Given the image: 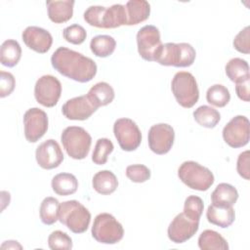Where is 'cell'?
<instances>
[{"instance_id": "cell-32", "label": "cell", "mask_w": 250, "mask_h": 250, "mask_svg": "<svg viewBox=\"0 0 250 250\" xmlns=\"http://www.w3.org/2000/svg\"><path fill=\"white\" fill-rule=\"evenodd\" d=\"M206 100L207 102L217 107L226 106L229 100L230 94L227 87L222 84H214L208 88L206 92Z\"/></svg>"}, {"instance_id": "cell-28", "label": "cell", "mask_w": 250, "mask_h": 250, "mask_svg": "<svg viewBox=\"0 0 250 250\" xmlns=\"http://www.w3.org/2000/svg\"><path fill=\"white\" fill-rule=\"evenodd\" d=\"M198 246L202 250H228V241L217 231L205 229L198 237Z\"/></svg>"}, {"instance_id": "cell-40", "label": "cell", "mask_w": 250, "mask_h": 250, "mask_svg": "<svg viewBox=\"0 0 250 250\" xmlns=\"http://www.w3.org/2000/svg\"><path fill=\"white\" fill-rule=\"evenodd\" d=\"M249 160H250V152L249 150H245L238 155L237 162H236V170L240 177L245 180L250 179V167H249Z\"/></svg>"}, {"instance_id": "cell-13", "label": "cell", "mask_w": 250, "mask_h": 250, "mask_svg": "<svg viewBox=\"0 0 250 250\" xmlns=\"http://www.w3.org/2000/svg\"><path fill=\"white\" fill-rule=\"evenodd\" d=\"M175 140V132L167 123L154 124L149 128L147 142L150 150L162 155L170 151Z\"/></svg>"}, {"instance_id": "cell-24", "label": "cell", "mask_w": 250, "mask_h": 250, "mask_svg": "<svg viewBox=\"0 0 250 250\" xmlns=\"http://www.w3.org/2000/svg\"><path fill=\"white\" fill-rule=\"evenodd\" d=\"M51 185L54 192L61 196L73 194L78 188V181L76 177L70 173L57 174L53 177Z\"/></svg>"}, {"instance_id": "cell-26", "label": "cell", "mask_w": 250, "mask_h": 250, "mask_svg": "<svg viewBox=\"0 0 250 250\" xmlns=\"http://www.w3.org/2000/svg\"><path fill=\"white\" fill-rule=\"evenodd\" d=\"M21 58V48L14 39L5 40L0 48V62L3 65L13 67L18 64Z\"/></svg>"}, {"instance_id": "cell-9", "label": "cell", "mask_w": 250, "mask_h": 250, "mask_svg": "<svg viewBox=\"0 0 250 250\" xmlns=\"http://www.w3.org/2000/svg\"><path fill=\"white\" fill-rule=\"evenodd\" d=\"M136 38L139 55L145 61L156 62L163 46L159 29L151 24L145 25L139 29Z\"/></svg>"}, {"instance_id": "cell-39", "label": "cell", "mask_w": 250, "mask_h": 250, "mask_svg": "<svg viewBox=\"0 0 250 250\" xmlns=\"http://www.w3.org/2000/svg\"><path fill=\"white\" fill-rule=\"evenodd\" d=\"M16 80L12 73L1 70L0 71V97L5 98L11 95L15 89Z\"/></svg>"}, {"instance_id": "cell-25", "label": "cell", "mask_w": 250, "mask_h": 250, "mask_svg": "<svg viewBox=\"0 0 250 250\" xmlns=\"http://www.w3.org/2000/svg\"><path fill=\"white\" fill-rule=\"evenodd\" d=\"M87 96L97 107H100L110 104L114 100L115 94L108 83L98 82L90 88Z\"/></svg>"}, {"instance_id": "cell-20", "label": "cell", "mask_w": 250, "mask_h": 250, "mask_svg": "<svg viewBox=\"0 0 250 250\" xmlns=\"http://www.w3.org/2000/svg\"><path fill=\"white\" fill-rule=\"evenodd\" d=\"M73 0L47 1V11L49 19L55 23H63L69 21L73 15Z\"/></svg>"}, {"instance_id": "cell-31", "label": "cell", "mask_w": 250, "mask_h": 250, "mask_svg": "<svg viewBox=\"0 0 250 250\" xmlns=\"http://www.w3.org/2000/svg\"><path fill=\"white\" fill-rule=\"evenodd\" d=\"M193 118L202 127L214 128L219 123L221 114L209 105H201L193 111Z\"/></svg>"}, {"instance_id": "cell-11", "label": "cell", "mask_w": 250, "mask_h": 250, "mask_svg": "<svg viewBox=\"0 0 250 250\" xmlns=\"http://www.w3.org/2000/svg\"><path fill=\"white\" fill-rule=\"evenodd\" d=\"M223 139L230 147L246 146L250 139V124L246 116L236 115L223 129Z\"/></svg>"}, {"instance_id": "cell-19", "label": "cell", "mask_w": 250, "mask_h": 250, "mask_svg": "<svg viewBox=\"0 0 250 250\" xmlns=\"http://www.w3.org/2000/svg\"><path fill=\"white\" fill-rule=\"evenodd\" d=\"M206 218L209 223L225 229L234 222L235 212L232 206L211 204L206 211Z\"/></svg>"}, {"instance_id": "cell-16", "label": "cell", "mask_w": 250, "mask_h": 250, "mask_svg": "<svg viewBox=\"0 0 250 250\" xmlns=\"http://www.w3.org/2000/svg\"><path fill=\"white\" fill-rule=\"evenodd\" d=\"M35 158L41 168L51 170L61 165L63 161V153L58 142L50 139L37 146Z\"/></svg>"}, {"instance_id": "cell-5", "label": "cell", "mask_w": 250, "mask_h": 250, "mask_svg": "<svg viewBox=\"0 0 250 250\" xmlns=\"http://www.w3.org/2000/svg\"><path fill=\"white\" fill-rule=\"evenodd\" d=\"M179 179L189 188L205 191L214 184V175L195 161H185L178 169Z\"/></svg>"}, {"instance_id": "cell-37", "label": "cell", "mask_w": 250, "mask_h": 250, "mask_svg": "<svg viewBox=\"0 0 250 250\" xmlns=\"http://www.w3.org/2000/svg\"><path fill=\"white\" fill-rule=\"evenodd\" d=\"M127 178L134 183H145L150 178V170L143 164H133L126 168Z\"/></svg>"}, {"instance_id": "cell-4", "label": "cell", "mask_w": 250, "mask_h": 250, "mask_svg": "<svg viewBox=\"0 0 250 250\" xmlns=\"http://www.w3.org/2000/svg\"><path fill=\"white\" fill-rule=\"evenodd\" d=\"M61 142L69 157L81 160L84 159L90 151L92 138L84 128L69 126L62 131Z\"/></svg>"}, {"instance_id": "cell-35", "label": "cell", "mask_w": 250, "mask_h": 250, "mask_svg": "<svg viewBox=\"0 0 250 250\" xmlns=\"http://www.w3.org/2000/svg\"><path fill=\"white\" fill-rule=\"evenodd\" d=\"M48 245L52 250H69L72 248V239L65 232L55 230L48 237Z\"/></svg>"}, {"instance_id": "cell-21", "label": "cell", "mask_w": 250, "mask_h": 250, "mask_svg": "<svg viewBox=\"0 0 250 250\" xmlns=\"http://www.w3.org/2000/svg\"><path fill=\"white\" fill-rule=\"evenodd\" d=\"M126 25H135L148 19L150 5L145 0H130L125 5Z\"/></svg>"}, {"instance_id": "cell-3", "label": "cell", "mask_w": 250, "mask_h": 250, "mask_svg": "<svg viewBox=\"0 0 250 250\" xmlns=\"http://www.w3.org/2000/svg\"><path fill=\"white\" fill-rule=\"evenodd\" d=\"M59 221L74 233H83L87 230L91 213L77 200H67L60 204Z\"/></svg>"}, {"instance_id": "cell-42", "label": "cell", "mask_w": 250, "mask_h": 250, "mask_svg": "<svg viewBox=\"0 0 250 250\" xmlns=\"http://www.w3.org/2000/svg\"><path fill=\"white\" fill-rule=\"evenodd\" d=\"M2 249H21V245L18 243V241L15 240H8V241H4V243L1 245Z\"/></svg>"}, {"instance_id": "cell-7", "label": "cell", "mask_w": 250, "mask_h": 250, "mask_svg": "<svg viewBox=\"0 0 250 250\" xmlns=\"http://www.w3.org/2000/svg\"><path fill=\"white\" fill-rule=\"evenodd\" d=\"M195 57V49L190 44L169 42L163 44L156 62L165 66L187 67L194 62Z\"/></svg>"}, {"instance_id": "cell-10", "label": "cell", "mask_w": 250, "mask_h": 250, "mask_svg": "<svg viewBox=\"0 0 250 250\" xmlns=\"http://www.w3.org/2000/svg\"><path fill=\"white\" fill-rule=\"evenodd\" d=\"M113 133L119 146L125 151H133L141 145L142 133L130 118L117 119L113 124Z\"/></svg>"}, {"instance_id": "cell-27", "label": "cell", "mask_w": 250, "mask_h": 250, "mask_svg": "<svg viewBox=\"0 0 250 250\" xmlns=\"http://www.w3.org/2000/svg\"><path fill=\"white\" fill-rule=\"evenodd\" d=\"M225 70L229 80L234 83H239L250 79L249 64L243 59L233 58L229 60L225 66Z\"/></svg>"}, {"instance_id": "cell-22", "label": "cell", "mask_w": 250, "mask_h": 250, "mask_svg": "<svg viewBox=\"0 0 250 250\" xmlns=\"http://www.w3.org/2000/svg\"><path fill=\"white\" fill-rule=\"evenodd\" d=\"M92 186L98 193L108 195L116 190L118 187V180L111 171L102 170L94 175Z\"/></svg>"}, {"instance_id": "cell-15", "label": "cell", "mask_w": 250, "mask_h": 250, "mask_svg": "<svg viewBox=\"0 0 250 250\" xmlns=\"http://www.w3.org/2000/svg\"><path fill=\"white\" fill-rule=\"evenodd\" d=\"M199 221H194L187 217L184 212L178 214L170 223L167 234L169 239L177 244L184 243L190 239L198 230Z\"/></svg>"}, {"instance_id": "cell-41", "label": "cell", "mask_w": 250, "mask_h": 250, "mask_svg": "<svg viewBox=\"0 0 250 250\" xmlns=\"http://www.w3.org/2000/svg\"><path fill=\"white\" fill-rule=\"evenodd\" d=\"M249 84H250V79H247L245 81L236 83V85H235L236 95L243 102H249V100H250Z\"/></svg>"}, {"instance_id": "cell-30", "label": "cell", "mask_w": 250, "mask_h": 250, "mask_svg": "<svg viewBox=\"0 0 250 250\" xmlns=\"http://www.w3.org/2000/svg\"><path fill=\"white\" fill-rule=\"evenodd\" d=\"M60 202L57 198L48 196L45 197L40 205L39 214L41 222L44 225L50 226L55 224L59 220V209H60Z\"/></svg>"}, {"instance_id": "cell-2", "label": "cell", "mask_w": 250, "mask_h": 250, "mask_svg": "<svg viewBox=\"0 0 250 250\" xmlns=\"http://www.w3.org/2000/svg\"><path fill=\"white\" fill-rule=\"evenodd\" d=\"M84 21L99 28H116L126 25L125 6L114 4L108 8L103 6H90L83 15Z\"/></svg>"}, {"instance_id": "cell-17", "label": "cell", "mask_w": 250, "mask_h": 250, "mask_svg": "<svg viewBox=\"0 0 250 250\" xmlns=\"http://www.w3.org/2000/svg\"><path fill=\"white\" fill-rule=\"evenodd\" d=\"M98 108L87 95H83L66 101L62 106V112L69 120H86Z\"/></svg>"}, {"instance_id": "cell-1", "label": "cell", "mask_w": 250, "mask_h": 250, "mask_svg": "<svg viewBox=\"0 0 250 250\" xmlns=\"http://www.w3.org/2000/svg\"><path fill=\"white\" fill-rule=\"evenodd\" d=\"M51 63L62 75L80 83L91 81L98 69L92 59L66 47H60L53 53Z\"/></svg>"}, {"instance_id": "cell-18", "label": "cell", "mask_w": 250, "mask_h": 250, "mask_svg": "<svg viewBox=\"0 0 250 250\" xmlns=\"http://www.w3.org/2000/svg\"><path fill=\"white\" fill-rule=\"evenodd\" d=\"M21 38L29 49L39 54L47 53L53 44L51 33L42 27L34 25L27 26L22 31Z\"/></svg>"}, {"instance_id": "cell-33", "label": "cell", "mask_w": 250, "mask_h": 250, "mask_svg": "<svg viewBox=\"0 0 250 250\" xmlns=\"http://www.w3.org/2000/svg\"><path fill=\"white\" fill-rule=\"evenodd\" d=\"M113 144L106 138H101L97 141L94 151L92 153V161L97 165L106 163L108 155L113 151Z\"/></svg>"}, {"instance_id": "cell-36", "label": "cell", "mask_w": 250, "mask_h": 250, "mask_svg": "<svg viewBox=\"0 0 250 250\" xmlns=\"http://www.w3.org/2000/svg\"><path fill=\"white\" fill-rule=\"evenodd\" d=\"M62 36L64 40L68 43L80 45L85 41L87 37V32L83 26L75 23L65 27L62 31Z\"/></svg>"}, {"instance_id": "cell-12", "label": "cell", "mask_w": 250, "mask_h": 250, "mask_svg": "<svg viewBox=\"0 0 250 250\" xmlns=\"http://www.w3.org/2000/svg\"><path fill=\"white\" fill-rule=\"evenodd\" d=\"M62 94V84L53 75H43L35 83L34 97L38 104L46 107L55 106Z\"/></svg>"}, {"instance_id": "cell-14", "label": "cell", "mask_w": 250, "mask_h": 250, "mask_svg": "<svg viewBox=\"0 0 250 250\" xmlns=\"http://www.w3.org/2000/svg\"><path fill=\"white\" fill-rule=\"evenodd\" d=\"M23 126L26 141L36 143L48 130L47 113L38 107L27 109L23 114Z\"/></svg>"}, {"instance_id": "cell-23", "label": "cell", "mask_w": 250, "mask_h": 250, "mask_svg": "<svg viewBox=\"0 0 250 250\" xmlns=\"http://www.w3.org/2000/svg\"><path fill=\"white\" fill-rule=\"evenodd\" d=\"M238 199L237 189L227 183L219 184L211 193V202L214 205L233 206Z\"/></svg>"}, {"instance_id": "cell-8", "label": "cell", "mask_w": 250, "mask_h": 250, "mask_svg": "<svg viewBox=\"0 0 250 250\" xmlns=\"http://www.w3.org/2000/svg\"><path fill=\"white\" fill-rule=\"evenodd\" d=\"M91 232L95 240L104 244H115L124 235L122 225L109 213H101L96 216Z\"/></svg>"}, {"instance_id": "cell-6", "label": "cell", "mask_w": 250, "mask_h": 250, "mask_svg": "<svg viewBox=\"0 0 250 250\" xmlns=\"http://www.w3.org/2000/svg\"><path fill=\"white\" fill-rule=\"evenodd\" d=\"M171 90L177 103L185 108H190L198 102L197 82L190 72H177L172 79Z\"/></svg>"}, {"instance_id": "cell-38", "label": "cell", "mask_w": 250, "mask_h": 250, "mask_svg": "<svg viewBox=\"0 0 250 250\" xmlns=\"http://www.w3.org/2000/svg\"><path fill=\"white\" fill-rule=\"evenodd\" d=\"M250 28L249 26H245L241 29L233 39V47L236 51L242 54H249L250 53Z\"/></svg>"}, {"instance_id": "cell-29", "label": "cell", "mask_w": 250, "mask_h": 250, "mask_svg": "<svg viewBox=\"0 0 250 250\" xmlns=\"http://www.w3.org/2000/svg\"><path fill=\"white\" fill-rule=\"evenodd\" d=\"M116 47V41L109 35H97L91 39L90 49L92 53L99 58L110 56Z\"/></svg>"}, {"instance_id": "cell-34", "label": "cell", "mask_w": 250, "mask_h": 250, "mask_svg": "<svg viewBox=\"0 0 250 250\" xmlns=\"http://www.w3.org/2000/svg\"><path fill=\"white\" fill-rule=\"evenodd\" d=\"M204 204L203 200L196 195H189L185 200L184 205V214L191 220L199 221L202 212H203Z\"/></svg>"}]
</instances>
